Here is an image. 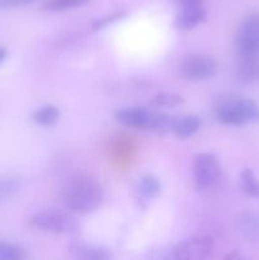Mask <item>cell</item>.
Segmentation results:
<instances>
[{
	"label": "cell",
	"mask_w": 259,
	"mask_h": 260,
	"mask_svg": "<svg viewBox=\"0 0 259 260\" xmlns=\"http://www.w3.org/2000/svg\"><path fill=\"white\" fill-rule=\"evenodd\" d=\"M240 187L246 196L259 198V179L250 168H245L240 173Z\"/></svg>",
	"instance_id": "16"
},
{
	"label": "cell",
	"mask_w": 259,
	"mask_h": 260,
	"mask_svg": "<svg viewBox=\"0 0 259 260\" xmlns=\"http://www.w3.org/2000/svg\"><path fill=\"white\" fill-rule=\"evenodd\" d=\"M226 259L229 260H241L244 259V256L241 254H239L238 251H234V253H230L229 255H226Z\"/></svg>",
	"instance_id": "26"
},
{
	"label": "cell",
	"mask_w": 259,
	"mask_h": 260,
	"mask_svg": "<svg viewBox=\"0 0 259 260\" xmlns=\"http://www.w3.org/2000/svg\"><path fill=\"white\" fill-rule=\"evenodd\" d=\"M217 73V62L207 55H192L180 65V74L192 81L208 80Z\"/></svg>",
	"instance_id": "7"
},
{
	"label": "cell",
	"mask_w": 259,
	"mask_h": 260,
	"mask_svg": "<svg viewBox=\"0 0 259 260\" xmlns=\"http://www.w3.org/2000/svg\"><path fill=\"white\" fill-rule=\"evenodd\" d=\"M27 253L19 245L8 241H0V260H24Z\"/></svg>",
	"instance_id": "21"
},
{
	"label": "cell",
	"mask_w": 259,
	"mask_h": 260,
	"mask_svg": "<svg viewBox=\"0 0 259 260\" xmlns=\"http://www.w3.org/2000/svg\"><path fill=\"white\" fill-rule=\"evenodd\" d=\"M173 122H174V117L169 116V114L154 113L149 131L154 132V134L159 135V136H164V135L172 132Z\"/></svg>",
	"instance_id": "18"
},
{
	"label": "cell",
	"mask_w": 259,
	"mask_h": 260,
	"mask_svg": "<svg viewBox=\"0 0 259 260\" xmlns=\"http://www.w3.org/2000/svg\"><path fill=\"white\" fill-rule=\"evenodd\" d=\"M236 52L240 58L259 56V13L246 15L236 33Z\"/></svg>",
	"instance_id": "5"
},
{
	"label": "cell",
	"mask_w": 259,
	"mask_h": 260,
	"mask_svg": "<svg viewBox=\"0 0 259 260\" xmlns=\"http://www.w3.org/2000/svg\"><path fill=\"white\" fill-rule=\"evenodd\" d=\"M61 118V111L58 107L53 104H45L36 109L30 116V119L35 122L37 126L41 127H52L58 123Z\"/></svg>",
	"instance_id": "13"
},
{
	"label": "cell",
	"mask_w": 259,
	"mask_h": 260,
	"mask_svg": "<svg viewBox=\"0 0 259 260\" xmlns=\"http://www.w3.org/2000/svg\"><path fill=\"white\" fill-rule=\"evenodd\" d=\"M206 0H174L175 5L178 8H187V7H198V5L205 4Z\"/></svg>",
	"instance_id": "24"
},
{
	"label": "cell",
	"mask_w": 259,
	"mask_h": 260,
	"mask_svg": "<svg viewBox=\"0 0 259 260\" xmlns=\"http://www.w3.org/2000/svg\"><path fill=\"white\" fill-rule=\"evenodd\" d=\"M66 208L73 213L90 215L102 206L104 190L101 183L89 175H76L68 180L62 189Z\"/></svg>",
	"instance_id": "1"
},
{
	"label": "cell",
	"mask_w": 259,
	"mask_h": 260,
	"mask_svg": "<svg viewBox=\"0 0 259 260\" xmlns=\"http://www.w3.org/2000/svg\"><path fill=\"white\" fill-rule=\"evenodd\" d=\"M90 0H45L42 4V9L45 12L57 13L66 12V10L76 9L86 5Z\"/></svg>",
	"instance_id": "17"
},
{
	"label": "cell",
	"mask_w": 259,
	"mask_h": 260,
	"mask_svg": "<svg viewBox=\"0 0 259 260\" xmlns=\"http://www.w3.org/2000/svg\"><path fill=\"white\" fill-rule=\"evenodd\" d=\"M236 231L248 241H259V213L246 211L236 218Z\"/></svg>",
	"instance_id": "10"
},
{
	"label": "cell",
	"mask_w": 259,
	"mask_h": 260,
	"mask_svg": "<svg viewBox=\"0 0 259 260\" xmlns=\"http://www.w3.org/2000/svg\"><path fill=\"white\" fill-rule=\"evenodd\" d=\"M22 187L19 178L15 177H0V202L12 198L17 194Z\"/></svg>",
	"instance_id": "19"
},
{
	"label": "cell",
	"mask_w": 259,
	"mask_h": 260,
	"mask_svg": "<svg viewBox=\"0 0 259 260\" xmlns=\"http://www.w3.org/2000/svg\"><path fill=\"white\" fill-rule=\"evenodd\" d=\"M38 0H0V12L29 7V5L36 4Z\"/></svg>",
	"instance_id": "23"
},
{
	"label": "cell",
	"mask_w": 259,
	"mask_h": 260,
	"mask_svg": "<svg viewBox=\"0 0 259 260\" xmlns=\"http://www.w3.org/2000/svg\"><path fill=\"white\" fill-rule=\"evenodd\" d=\"M207 20V10L203 5L180 8L174 19V27L178 30H193Z\"/></svg>",
	"instance_id": "9"
},
{
	"label": "cell",
	"mask_w": 259,
	"mask_h": 260,
	"mask_svg": "<svg viewBox=\"0 0 259 260\" xmlns=\"http://www.w3.org/2000/svg\"><path fill=\"white\" fill-rule=\"evenodd\" d=\"M137 190L142 198L152 200L161 193V182L154 174H145L139 179Z\"/></svg>",
	"instance_id": "14"
},
{
	"label": "cell",
	"mask_w": 259,
	"mask_h": 260,
	"mask_svg": "<svg viewBox=\"0 0 259 260\" xmlns=\"http://www.w3.org/2000/svg\"><path fill=\"white\" fill-rule=\"evenodd\" d=\"M152 117L154 112L144 107H127V108L118 109L114 113L117 122L123 126L135 129H145V131H149Z\"/></svg>",
	"instance_id": "8"
},
{
	"label": "cell",
	"mask_w": 259,
	"mask_h": 260,
	"mask_svg": "<svg viewBox=\"0 0 259 260\" xmlns=\"http://www.w3.org/2000/svg\"><path fill=\"white\" fill-rule=\"evenodd\" d=\"M193 178L200 190L215 188L222 179V167L217 157L210 152H200L193 159Z\"/></svg>",
	"instance_id": "4"
},
{
	"label": "cell",
	"mask_w": 259,
	"mask_h": 260,
	"mask_svg": "<svg viewBox=\"0 0 259 260\" xmlns=\"http://www.w3.org/2000/svg\"><path fill=\"white\" fill-rule=\"evenodd\" d=\"M184 103V98L179 94L175 93H159L156 95L152 96L151 104L155 107H160V108H175Z\"/></svg>",
	"instance_id": "20"
},
{
	"label": "cell",
	"mask_w": 259,
	"mask_h": 260,
	"mask_svg": "<svg viewBox=\"0 0 259 260\" xmlns=\"http://www.w3.org/2000/svg\"><path fill=\"white\" fill-rule=\"evenodd\" d=\"M69 253L76 259L83 260H108L112 258L108 249L91 244L74 243L68 248Z\"/></svg>",
	"instance_id": "12"
},
{
	"label": "cell",
	"mask_w": 259,
	"mask_h": 260,
	"mask_svg": "<svg viewBox=\"0 0 259 260\" xmlns=\"http://www.w3.org/2000/svg\"><path fill=\"white\" fill-rule=\"evenodd\" d=\"M202 126V119L197 114H185L174 118L172 132L180 140H187L195 136Z\"/></svg>",
	"instance_id": "11"
},
{
	"label": "cell",
	"mask_w": 259,
	"mask_h": 260,
	"mask_svg": "<svg viewBox=\"0 0 259 260\" xmlns=\"http://www.w3.org/2000/svg\"><path fill=\"white\" fill-rule=\"evenodd\" d=\"M124 15H126L124 13L117 12V13H113V14L106 15V17L101 18V19H95L93 23H91V29H93L94 32H99V30L106 29V28L109 27V25L114 24V23H117L118 20L123 19Z\"/></svg>",
	"instance_id": "22"
},
{
	"label": "cell",
	"mask_w": 259,
	"mask_h": 260,
	"mask_svg": "<svg viewBox=\"0 0 259 260\" xmlns=\"http://www.w3.org/2000/svg\"><path fill=\"white\" fill-rule=\"evenodd\" d=\"M32 228L55 234L76 233L80 228L75 216L61 210H45L35 213L29 218Z\"/></svg>",
	"instance_id": "3"
},
{
	"label": "cell",
	"mask_w": 259,
	"mask_h": 260,
	"mask_svg": "<svg viewBox=\"0 0 259 260\" xmlns=\"http://www.w3.org/2000/svg\"><path fill=\"white\" fill-rule=\"evenodd\" d=\"M215 114L217 121L225 126L259 123V103L245 96H228L218 102Z\"/></svg>",
	"instance_id": "2"
},
{
	"label": "cell",
	"mask_w": 259,
	"mask_h": 260,
	"mask_svg": "<svg viewBox=\"0 0 259 260\" xmlns=\"http://www.w3.org/2000/svg\"><path fill=\"white\" fill-rule=\"evenodd\" d=\"M215 249V241L210 235H193L178 241L172 249V258L175 260H205Z\"/></svg>",
	"instance_id": "6"
},
{
	"label": "cell",
	"mask_w": 259,
	"mask_h": 260,
	"mask_svg": "<svg viewBox=\"0 0 259 260\" xmlns=\"http://www.w3.org/2000/svg\"><path fill=\"white\" fill-rule=\"evenodd\" d=\"M238 79L243 83L259 79V62L255 58H241L238 66Z\"/></svg>",
	"instance_id": "15"
},
{
	"label": "cell",
	"mask_w": 259,
	"mask_h": 260,
	"mask_svg": "<svg viewBox=\"0 0 259 260\" xmlns=\"http://www.w3.org/2000/svg\"><path fill=\"white\" fill-rule=\"evenodd\" d=\"M8 58V50L4 46H0V66L5 62V60Z\"/></svg>",
	"instance_id": "25"
}]
</instances>
